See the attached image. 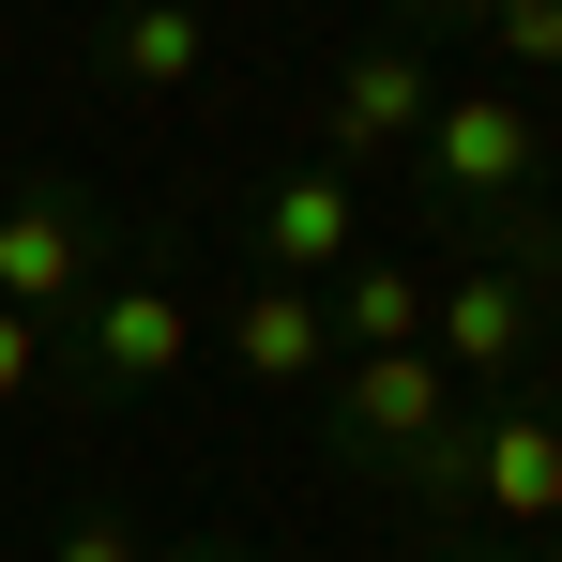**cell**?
<instances>
[{
    "instance_id": "1",
    "label": "cell",
    "mask_w": 562,
    "mask_h": 562,
    "mask_svg": "<svg viewBox=\"0 0 562 562\" xmlns=\"http://www.w3.org/2000/svg\"><path fill=\"white\" fill-rule=\"evenodd\" d=\"M411 502L426 517H502V532H562V411H471L457 441L411 457Z\"/></svg>"
},
{
    "instance_id": "2",
    "label": "cell",
    "mask_w": 562,
    "mask_h": 562,
    "mask_svg": "<svg viewBox=\"0 0 562 562\" xmlns=\"http://www.w3.org/2000/svg\"><path fill=\"white\" fill-rule=\"evenodd\" d=\"M426 366L457 380V395H502V380L532 366V259H471V274L426 289Z\"/></svg>"
},
{
    "instance_id": "3",
    "label": "cell",
    "mask_w": 562,
    "mask_h": 562,
    "mask_svg": "<svg viewBox=\"0 0 562 562\" xmlns=\"http://www.w3.org/2000/svg\"><path fill=\"white\" fill-rule=\"evenodd\" d=\"M426 122H441V77H426V46H411V31H380V46H350V61H335V106H319L335 168L426 153Z\"/></svg>"
},
{
    "instance_id": "4",
    "label": "cell",
    "mask_w": 562,
    "mask_h": 562,
    "mask_svg": "<svg viewBox=\"0 0 562 562\" xmlns=\"http://www.w3.org/2000/svg\"><path fill=\"white\" fill-rule=\"evenodd\" d=\"M335 426H350V457H426V441H457L471 426V395L441 366H426V350H350V366H335Z\"/></svg>"
},
{
    "instance_id": "5",
    "label": "cell",
    "mask_w": 562,
    "mask_h": 562,
    "mask_svg": "<svg viewBox=\"0 0 562 562\" xmlns=\"http://www.w3.org/2000/svg\"><path fill=\"white\" fill-rule=\"evenodd\" d=\"M426 168H441V198L502 213V198H532V168H548V122L517 106V77H486V92H441V122H426Z\"/></svg>"
},
{
    "instance_id": "6",
    "label": "cell",
    "mask_w": 562,
    "mask_h": 562,
    "mask_svg": "<svg viewBox=\"0 0 562 562\" xmlns=\"http://www.w3.org/2000/svg\"><path fill=\"white\" fill-rule=\"evenodd\" d=\"M183 350H198V304L168 274H106L92 304H77V366L106 380V395H153V380H183Z\"/></svg>"
},
{
    "instance_id": "7",
    "label": "cell",
    "mask_w": 562,
    "mask_h": 562,
    "mask_svg": "<svg viewBox=\"0 0 562 562\" xmlns=\"http://www.w3.org/2000/svg\"><path fill=\"white\" fill-rule=\"evenodd\" d=\"M366 259V198H350V168H289L274 198H259V274L274 289H335Z\"/></svg>"
},
{
    "instance_id": "8",
    "label": "cell",
    "mask_w": 562,
    "mask_h": 562,
    "mask_svg": "<svg viewBox=\"0 0 562 562\" xmlns=\"http://www.w3.org/2000/svg\"><path fill=\"white\" fill-rule=\"evenodd\" d=\"M92 213H77V198H15V213H0V304H15V319H77V304H92Z\"/></svg>"
},
{
    "instance_id": "9",
    "label": "cell",
    "mask_w": 562,
    "mask_h": 562,
    "mask_svg": "<svg viewBox=\"0 0 562 562\" xmlns=\"http://www.w3.org/2000/svg\"><path fill=\"white\" fill-rule=\"evenodd\" d=\"M228 366L259 380V395H304V380H335V319H319V289H244L228 304Z\"/></svg>"
},
{
    "instance_id": "10",
    "label": "cell",
    "mask_w": 562,
    "mask_h": 562,
    "mask_svg": "<svg viewBox=\"0 0 562 562\" xmlns=\"http://www.w3.org/2000/svg\"><path fill=\"white\" fill-rule=\"evenodd\" d=\"M319 319H335V366H350V350H426V274L350 259V274L319 289Z\"/></svg>"
},
{
    "instance_id": "11",
    "label": "cell",
    "mask_w": 562,
    "mask_h": 562,
    "mask_svg": "<svg viewBox=\"0 0 562 562\" xmlns=\"http://www.w3.org/2000/svg\"><path fill=\"white\" fill-rule=\"evenodd\" d=\"M198 61H213L198 0H137V15L106 31V77H122V92H198Z\"/></svg>"
},
{
    "instance_id": "12",
    "label": "cell",
    "mask_w": 562,
    "mask_h": 562,
    "mask_svg": "<svg viewBox=\"0 0 562 562\" xmlns=\"http://www.w3.org/2000/svg\"><path fill=\"white\" fill-rule=\"evenodd\" d=\"M486 31L517 46V77H562V0H486Z\"/></svg>"
},
{
    "instance_id": "13",
    "label": "cell",
    "mask_w": 562,
    "mask_h": 562,
    "mask_svg": "<svg viewBox=\"0 0 562 562\" xmlns=\"http://www.w3.org/2000/svg\"><path fill=\"white\" fill-rule=\"evenodd\" d=\"M46 562H153V548H137V517H61Z\"/></svg>"
},
{
    "instance_id": "14",
    "label": "cell",
    "mask_w": 562,
    "mask_h": 562,
    "mask_svg": "<svg viewBox=\"0 0 562 562\" xmlns=\"http://www.w3.org/2000/svg\"><path fill=\"white\" fill-rule=\"evenodd\" d=\"M31 380H46V319H15V304H0V411H15Z\"/></svg>"
},
{
    "instance_id": "15",
    "label": "cell",
    "mask_w": 562,
    "mask_h": 562,
    "mask_svg": "<svg viewBox=\"0 0 562 562\" xmlns=\"http://www.w3.org/2000/svg\"><path fill=\"white\" fill-rule=\"evenodd\" d=\"M380 15H395V31L426 46V31H457V15H486V0H380Z\"/></svg>"
},
{
    "instance_id": "16",
    "label": "cell",
    "mask_w": 562,
    "mask_h": 562,
    "mask_svg": "<svg viewBox=\"0 0 562 562\" xmlns=\"http://www.w3.org/2000/svg\"><path fill=\"white\" fill-rule=\"evenodd\" d=\"M532 350L562 366V274H532Z\"/></svg>"
},
{
    "instance_id": "17",
    "label": "cell",
    "mask_w": 562,
    "mask_h": 562,
    "mask_svg": "<svg viewBox=\"0 0 562 562\" xmlns=\"http://www.w3.org/2000/svg\"><path fill=\"white\" fill-rule=\"evenodd\" d=\"M168 562H259V548H244V532H183Z\"/></svg>"
},
{
    "instance_id": "18",
    "label": "cell",
    "mask_w": 562,
    "mask_h": 562,
    "mask_svg": "<svg viewBox=\"0 0 562 562\" xmlns=\"http://www.w3.org/2000/svg\"><path fill=\"white\" fill-rule=\"evenodd\" d=\"M457 562H517V548H457Z\"/></svg>"
}]
</instances>
